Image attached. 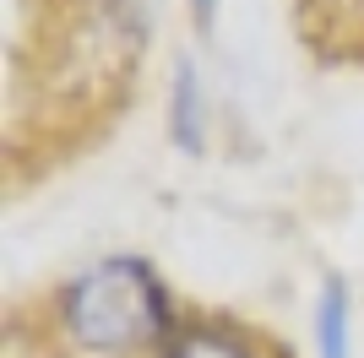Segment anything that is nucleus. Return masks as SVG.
<instances>
[{
	"label": "nucleus",
	"instance_id": "f257e3e1",
	"mask_svg": "<svg viewBox=\"0 0 364 358\" xmlns=\"http://www.w3.org/2000/svg\"><path fill=\"white\" fill-rule=\"evenodd\" d=\"M60 337L76 358H141L180 326L164 277L141 255H109L76 271L55 298Z\"/></svg>",
	"mask_w": 364,
	"mask_h": 358
},
{
	"label": "nucleus",
	"instance_id": "f03ea898",
	"mask_svg": "<svg viewBox=\"0 0 364 358\" xmlns=\"http://www.w3.org/2000/svg\"><path fill=\"white\" fill-rule=\"evenodd\" d=\"M158 358H261V353L250 342V331L201 315V320H180V326L168 331V342L158 347Z\"/></svg>",
	"mask_w": 364,
	"mask_h": 358
},
{
	"label": "nucleus",
	"instance_id": "7ed1b4c3",
	"mask_svg": "<svg viewBox=\"0 0 364 358\" xmlns=\"http://www.w3.org/2000/svg\"><path fill=\"white\" fill-rule=\"evenodd\" d=\"M353 310L343 277H326L316 298V358H353Z\"/></svg>",
	"mask_w": 364,
	"mask_h": 358
},
{
	"label": "nucleus",
	"instance_id": "20e7f679",
	"mask_svg": "<svg viewBox=\"0 0 364 358\" xmlns=\"http://www.w3.org/2000/svg\"><path fill=\"white\" fill-rule=\"evenodd\" d=\"M196 131H201L196 71H191V60H180V65H174V141H180V147H196Z\"/></svg>",
	"mask_w": 364,
	"mask_h": 358
},
{
	"label": "nucleus",
	"instance_id": "39448f33",
	"mask_svg": "<svg viewBox=\"0 0 364 358\" xmlns=\"http://www.w3.org/2000/svg\"><path fill=\"white\" fill-rule=\"evenodd\" d=\"M191 11H196L201 22H213V11H218V0H191Z\"/></svg>",
	"mask_w": 364,
	"mask_h": 358
}]
</instances>
